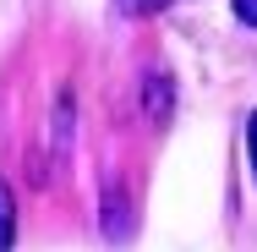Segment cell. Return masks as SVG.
Listing matches in <instances>:
<instances>
[{
    "instance_id": "cell-2",
    "label": "cell",
    "mask_w": 257,
    "mask_h": 252,
    "mask_svg": "<svg viewBox=\"0 0 257 252\" xmlns=\"http://www.w3.org/2000/svg\"><path fill=\"white\" fill-rule=\"evenodd\" d=\"M115 6H126V11H164L170 0H115Z\"/></svg>"
},
{
    "instance_id": "cell-1",
    "label": "cell",
    "mask_w": 257,
    "mask_h": 252,
    "mask_svg": "<svg viewBox=\"0 0 257 252\" xmlns=\"http://www.w3.org/2000/svg\"><path fill=\"white\" fill-rule=\"evenodd\" d=\"M17 241V203H11V187H0V252H11Z\"/></svg>"
},
{
    "instance_id": "cell-3",
    "label": "cell",
    "mask_w": 257,
    "mask_h": 252,
    "mask_svg": "<svg viewBox=\"0 0 257 252\" xmlns=\"http://www.w3.org/2000/svg\"><path fill=\"white\" fill-rule=\"evenodd\" d=\"M246 153H252V176H257V110H252V121H246Z\"/></svg>"
},
{
    "instance_id": "cell-4",
    "label": "cell",
    "mask_w": 257,
    "mask_h": 252,
    "mask_svg": "<svg viewBox=\"0 0 257 252\" xmlns=\"http://www.w3.org/2000/svg\"><path fill=\"white\" fill-rule=\"evenodd\" d=\"M235 17H241V22H252V28H257V0H235Z\"/></svg>"
}]
</instances>
